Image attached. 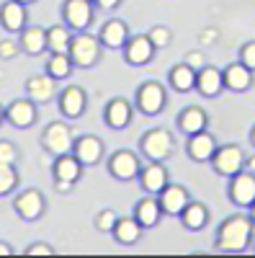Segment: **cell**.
I'll return each mask as SVG.
<instances>
[{"mask_svg":"<svg viewBox=\"0 0 255 258\" xmlns=\"http://www.w3.org/2000/svg\"><path fill=\"white\" fill-rule=\"evenodd\" d=\"M255 222L250 214H232L217 227V250L222 253H245L252 243Z\"/></svg>","mask_w":255,"mask_h":258,"instance_id":"cell-1","label":"cell"},{"mask_svg":"<svg viewBox=\"0 0 255 258\" xmlns=\"http://www.w3.org/2000/svg\"><path fill=\"white\" fill-rule=\"evenodd\" d=\"M67 54H70V59H72L75 68L91 70V68H96V64L101 62L103 47H101L98 36H93V34H88V31H80V34H72V41H70Z\"/></svg>","mask_w":255,"mask_h":258,"instance_id":"cell-2","label":"cell"},{"mask_svg":"<svg viewBox=\"0 0 255 258\" xmlns=\"http://www.w3.org/2000/svg\"><path fill=\"white\" fill-rule=\"evenodd\" d=\"M176 150V140L173 135L162 126H155V129H147L139 140V153L142 158L147 160H155V163H165Z\"/></svg>","mask_w":255,"mask_h":258,"instance_id":"cell-3","label":"cell"},{"mask_svg":"<svg viewBox=\"0 0 255 258\" xmlns=\"http://www.w3.org/2000/svg\"><path fill=\"white\" fill-rule=\"evenodd\" d=\"M72 145H75V135H72L70 124L62 121V119L47 124V129L41 132V147H44L52 158L72 153Z\"/></svg>","mask_w":255,"mask_h":258,"instance_id":"cell-4","label":"cell"},{"mask_svg":"<svg viewBox=\"0 0 255 258\" xmlns=\"http://www.w3.org/2000/svg\"><path fill=\"white\" fill-rule=\"evenodd\" d=\"M165 103H167V91H165V85H160L155 80L142 83L134 93V106L144 116H157L165 109Z\"/></svg>","mask_w":255,"mask_h":258,"instance_id":"cell-5","label":"cell"},{"mask_svg":"<svg viewBox=\"0 0 255 258\" xmlns=\"http://www.w3.org/2000/svg\"><path fill=\"white\" fill-rule=\"evenodd\" d=\"M209 163H211L217 176L232 178L235 173H240V170L245 168V153H242L240 145H219Z\"/></svg>","mask_w":255,"mask_h":258,"instance_id":"cell-6","label":"cell"},{"mask_svg":"<svg viewBox=\"0 0 255 258\" xmlns=\"http://www.w3.org/2000/svg\"><path fill=\"white\" fill-rule=\"evenodd\" d=\"M106 168H109V176L126 183V181H134L139 176V168H142V160L134 150H116V153L109 155L106 160Z\"/></svg>","mask_w":255,"mask_h":258,"instance_id":"cell-7","label":"cell"},{"mask_svg":"<svg viewBox=\"0 0 255 258\" xmlns=\"http://www.w3.org/2000/svg\"><path fill=\"white\" fill-rule=\"evenodd\" d=\"M93 13H96V6L91 0H65V6H62V21H65V26L72 34L88 31L93 24Z\"/></svg>","mask_w":255,"mask_h":258,"instance_id":"cell-8","label":"cell"},{"mask_svg":"<svg viewBox=\"0 0 255 258\" xmlns=\"http://www.w3.org/2000/svg\"><path fill=\"white\" fill-rule=\"evenodd\" d=\"M13 212H16L24 222H36V220H41V217H44V212H47L44 194H41L39 188H26V191L16 194Z\"/></svg>","mask_w":255,"mask_h":258,"instance_id":"cell-9","label":"cell"},{"mask_svg":"<svg viewBox=\"0 0 255 258\" xmlns=\"http://www.w3.org/2000/svg\"><path fill=\"white\" fill-rule=\"evenodd\" d=\"M229 202L240 207V209H250L252 202H255V173H250V170H240V173H235L229 178Z\"/></svg>","mask_w":255,"mask_h":258,"instance_id":"cell-10","label":"cell"},{"mask_svg":"<svg viewBox=\"0 0 255 258\" xmlns=\"http://www.w3.org/2000/svg\"><path fill=\"white\" fill-rule=\"evenodd\" d=\"M124 59L126 64H132V68H144V64H150L155 59V47L147 34H137V36H129V41L124 44Z\"/></svg>","mask_w":255,"mask_h":258,"instance_id":"cell-11","label":"cell"},{"mask_svg":"<svg viewBox=\"0 0 255 258\" xmlns=\"http://www.w3.org/2000/svg\"><path fill=\"white\" fill-rule=\"evenodd\" d=\"M39 119V106L31 98H16L6 106V121L16 129H29Z\"/></svg>","mask_w":255,"mask_h":258,"instance_id":"cell-12","label":"cell"},{"mask_svg":"<svg viewBox=\"0 0 255 258\" xmlns=\"http://www.w3.org/2000/svg\"><path fill=\"white\" fill-rule=\"evenodd\" d=\"M72 155L82 163V168L98 165V163L103 160V155H106L103 140H101V137H96V135H80V137H75Z\"/></svg>","mask_w":255,"mask_h":258,"instance_id":"cell-13","label":"cell"},{"mask_svg":"<svg viewBox=\"0 0 255 258\" xmlns=\"http://www.w3.org/2000/svg\"><path fill=\"white\" fill-rule=\"evenodd\" d=\"M57 103H59V111L65 119H80L85 114V109H88V93L80 85H67L57 96Z\"/></svg>","mask_w":255,"mask_h":258,"instance_id":"cell-14","label":"cell"},{"mask_svg":"<svg viewBox=\"0 0 255 258\" xmlns=\"http://www.w3.org/2000/svg\"><path fill=\"white\" fill-rule=\"evenodd\" d=\"M157 202H160V209L167 217H178V214L186 209V204L191 202V194L183 183H167L160 194H157Z\"/></svg>","mask_w":255,"mask_h":258,"instance_id":"cell-15","label":"cell"},{"mask_svg":"<svg viewBox=\"0 0 255 258\" xmlns=\"http://www.w3.org/2000/svg\"><path fill=\"white\" fill-rule=\"evenodd\" d=\"M129 36H132L129 34V26H126V21H121V18H109L101 26V31H98L101 47L103 49H114V52L124 49V44L129 41Z\"/></svg>","mask_w":255,"mask_h":258,"instance_id":"cell-16","label":"cell"},{"mask_svg":"<svg viewBox=\"0 0 255 258\" xmlns=\"http://www.w3.org/2000/svg\"><path fill=\"white\" fill-rule=\"evenodd\" d=\"M137 178H139V186L144 188V194H152V197H157V194L170 183V173H167L165 163H155V160L142 165Z\"/></svg>","mask_w":255,"mask_h":258,"instance_id":"cell-17","label":"cell"},{"mask_svg":"<svg viewBox=\"0 0 255 258\" xmlns=\"http://www.w3.org/2000/svg\"><path fill=\"white\" fill-rule=\"evenodd\" d=\"M26 98H31L36 106L52 103V101L57 98V80L49 78L47 73L31 75V78L26 80Z\"/></svg>","mask_w":255,"mask_h":258,"instance_id":"cell-18","label":"cell"},{"mask_svg":"<svg viewBox=\"0 0 255 258\" xmlns=\"http://www.w3.org/2000/svg\"><path fill=\"white\" fill-rule=\"evenodd\" d=\"M103 119H106V126L114 129V132H121L132 124L134 119V106L126 101V98H111L106 103V111H103Z\"/></svg>","mask_w":255,"mask_h":258,"instance_id":"cell-19","label":"cell"},{"mask_svg":"<svg viewBox=\"0 0 255 258\" xmlns=\"http://www.w3.org/2000/svg\"><path fill=\"white\" fill-rule=\"evenodd\" d=\"M219 147L217 137L209 132V129H201V132L191 135L188 137V145H186V153L194 163H209L211 155H214V150Z\"/></svg>","mask_w":255,"mask_h":258,"instance_id":"cell-20","label":"cell"},{"mask_svg":"<svg viewBox=\"0 0 255 258\" xmlns=\"http://www.w3.org/2000/svg\"><path fill=\"white\" fill-rule=\"evenodd\" d=\"M0 26L8 34H21L26 26H29V13H26V6L16 3V0H6L0 6Z\"/></svg>","mask_w":255,"mask_h":258,"instance_id":"cell-21","label":"cell"},{"mask_svg":"<svg viewBox=\"0 0 255 258\" xmlns=\"http://www.w3.org/2000/svg\"><path fill=\"white\" fill-rule=\"evenodd\" d=\"M222 80H224V88L232 93H247L252 88V70H247L242 62H232L222 70Z\"/></svg>","mask_w":255,"mask_h":258,"instance_id":"cell-22","label":"cell"},{"mask_svg":"<svg viewBox=\"0 0 255 258\" xmlns=\"http://www.w3.org/2000/svg\"><path fill=\"white\" fill-rule=\"evenodd\" d=\"M204 98H214L224 91V80H222V70L214 64H204L201 70H196V88Z\"/></svg>","mask_w":255,"mask_h":258,"instance_id":"cell-23","label":"cell"},{"mask_svg":"<svg viewBox=\"0 0 255 258\" xmlns=\"http://www.w3.org/2000/svg\"><path fill=\"white\" fill-rule=\"evenodd\" d=\"M18 44L21 52L29 57H39L47 52V29L44 26H26L18 34Z\"/></svg>","mask_w":255,"mask_h":258,"instance_id":"cell-24","label":"cell"},{"mask_svg":"<svg viewBox=\"0 0 255 258\" xmlns=\"http://www.w3.org/2000/svg\"><path fill=\"white\" fill-rule=\"evenodd\" d=\"M132 217L144 227V230H150V227H155V225H160V220L165 217L162 214V209H160V202H157V197H152V194H147L144 199H139L137 202V207H134V214Z\"/></svg>","mask_w":255,"mask_h":258,"instance_id":"cell-25","label":"cell"},{"mask_svg":"<svg viewBox=\"0 0 255 258\" xmlns=\"http://www.w3.org/2000/svg\"><path fill=\"white\" fill-rule=\"evenodd\" d=\"M52 176H54V181H70V183H77V181L82 178V163H80L72 153L59 155V158H54Z\"/></svg>","mask_w":255,"mask_h":258,"instance_id":"cell-26","label":"cell"},{"mask_svg":"<svg viewBox=\"0 0 255 258\" xmlns=\"http://www.w3.org/2000/svg\"><path fill=\"white\" fill-rule=\"evenodd\" d=\"M206 126H209V116H206V111L201 109V106H186V109L178 114V129L186 137L201 132V129H206Z\"/></svg>","mask_w":255,"mask_h":258,"instance_id":"cell-27","label":"cell"},{"mask_svg":"<svg viewBox=\"0 0 255 258\" xmlns=\"http://www.w3.org/2000/svg\"><path fill=\"white\" fill-rule=\"evenodd\" d=\"M142 232H144V227L134 217H119L116 225H114V230H111L114 240L119 245H137L142 240Z\"/></svg>","mask_w":255,"mask_h":258,"instance_id":"cell-28","label":"cell"},{"mask_svg":"<svg viewBox=\"0 0 255 258\" xmlns=\"http://www.w3.org/2000/svg\"><path fill=\"white\" fill-rule=\"evenodd\" d=\"M167 83H170V88H173L176 93H191L196 88V70L188 68L186 62H178V64L170 68Z\"/></svg>","mask_w":255,"mask_h":258,"instance_id":"cell-29","label":"cell"},{"mask_svg":"<svg viewBox=\"0 0 255 258\" xmlns=\"http://www.w3.org/2000/svg\"><path fill=\"white\" fill-rule=\"evenodd\" d=\"M178 217H181V222H183L186 230L199 232V230H204V227L209 225V209H206V204L191 199V202L186 204V209L178 214Z\"/></svg>","mask_w":255,"mask_h":258,"instance_id":"cell-30","label":"cell"},{"mask_svg":"<svg viewBox=\"0 0 255 258\" xmlns=\"http://www.w3.org/2000/svg\"><path fill=\"white\" fill-rule=\"evenodd\" d=\"M72 41V31L65 24H54L47 29V52L49 54H67Z\"/></svg>","mask_w":255,"mask_h":258,"instance_id":"cell-31","label":"cell"},{"mask_svg":"<svg viewBox=\"0 0 255 258\" xmlns=\"http://www.w3.org/2000/svg\"><path fill=\"white\" fill-rule=\"evenodd\" d=\"M72 70H75V64H72L70 54H52L47 59V70L44 73L59 83V80H67L72 75Z\"/></svg>","mask_w":255,"mask_h":258,"instance_id":"cell-32","label":"cell"},{"mask_svg":"<svg viewBox=\"0 0 255 258\" xmlns=\"http://www.w3.org/2000/svg\"><path fill=\"white\" fill-rule=\"evenodd\" d=\"M18 183H21L18 168L0 163V197H8V194H13V191L18 188Z\"/></svg>","mask_w":255,"mask_h":258,"instance_id":"cell-33","label":"cell"},{"mask_svg":"<svg viewBox=\"0 0 255 258\" xmlns=\"http://www.w3.org/2000/svg\"><path fill=\"white\" fill-rule=\"evenodd\" d=\"M116 220H119V214H116L114 209H101V212L96 214L93 225H96V230H98V232H106V235H111V230H114Z\"/></svg>","mask_w":255,"mask_h":258,"instance_id":"cell-34","label":"cell"},{"mask_svg":"<svg viewBox=\"0 0 255 258\" xmlns=\"http://www.w3.org/2000/svg\"><path fill=\"white\" fill-rule=\"evenodd\" d=\"M147 36H150L155 49H165V47H170V41H173V31H170L167 26H152L150 31H147Z\"/></svg>","mask_w":255,"mask_h":258,"instance_id":"cell-35","label":"cell"},{"mask_svg":"<svg viewBox=\"0 0 255 258\" xmlns=\"http://www.w3.org/2000/svg\"><path fill=\"white\" fill-rule=\"evenodd\" d=\"M21 54V44L16 36H6L0 39V59H16Z\"/></svg>","mask_w":255,"mask_h":258,"instance_id":"cell-36","label":"cell"},{"mask_svg":"<svg viewBox=\"0 0 255 258\" xmlns=\"http://www.w3.org/2000/svg\"><path fill=\"white\" fill-rule=\"evenodd\" d=\"M18 158H21L18 147H16L13 142H8V140H0V163H6V165H16V163H18Z\"/></svg>","mask_w":255,"mask_h":258,"instance_id":"cell-37","label":"cell"},{"mask_svg":"<svg viewBox=\"0 0 255 258\" xmlns=\"http://www.w3.org/2000/svg\"><path fill=\"white\" fill-rule=\"evenodd\" d=\"M237 62H242L247 70L255 73V41H245V44L240 47V52H237Z\"/></svg>","mask_w":255,"mask_h":258,"instance_id":"cell-38","label":"cell"},{"mask_svg":"<svg viewBox=\"0 0 255 258\" xmlns=\"http://www.w3.org/2000/svg\"><path fill=\"white\" fill-rule=\"evenodd\" d=\"M54 253H57V250H54L49 243H44V240H36V243H31V245L24 250V255H31V258H34V255H47V258H52Z\"/></svg>","mask_w":255,"mask_h":258,"instance_id":"cell-39","label":"cell"},{"mask_svg":"<svg viewBox=\"0 0 255 258\" xmlns=\"http://www.w3.org/2000/svg\"><path fill=\"white\" fill-rule=\"evenodd\" d=\"M186 64H188V68H194V70H201L206 62H204V54H201V52H191V54L186 57Z\"/></svg>","mask_w":255,"mask_h":258,"instance_id":"cell-40","label":"cell"},{"mask_svg":"<svg viewBox=\"0 0 255 258\" xmlns=\"http://www.w3.org/2000/svg\"><path fill=\"white\" fill-rule=\"evenodd\" d=\"M124 0H93V6L101 8V11H116Z\"/></svg>","mask_w":255,"mask_h":258,"instance_id":"cell-41","label":"cell"},{"mask_svg":"<svg viewBox=\"0 0 255 258\" xmlns=\"http://www.w3.org/2000/svg\"><path fill=\"white\" fill-rule=\"evenodd\" d=\"M54 186H57V191H59V194H70L77 183H70V181H54Z\"/></svg>","mask_w":255,"mask_h":258,"instance_id":"cell-42","label":"cell"},{"mask_svg":"<svg viewBox=\"0 0 255 258\" xmlns=\"http://www.w3.org/2000/svg\"><path fill=\"white\" fill-rule=\"evenodd\" d=\"M13 253H16V250H13V245H11V243L0 240V255H6V258H8V255H13Z\"/></svg>","mask_w":255,"mask_h":258,"instance_id":"cell-43","label":"cell"},{"mask_svg":"<svg viewBox=\"0 0 255 258\" xmlns=\"http://www.w3.org/2000/svg\"><path fill=\"white\" fill-rule=\"evenodd\" d=\"M245 170H250V173H255V155H245Z\"/></svg>","mask_w":255,"mask_h":258,"instance_id":"cell-44","label":"cell"},{"mask_svg":"<svg viewBox=\"0 0 255 258\" xmlns=\"http://www.w3.org/2000/svg\"><path fill=\"white\" fill-rule=\"evenodd\" d=\"M3 121H6V106L0 103V126H3Z\"/></svg>","mask_w":255,"mask_h":258,"instance_id":"cell-45","label":"cell"},{"mask_svg":"<svg viewBox=\"0 0 255 258\" xmlns=\"http://www.w3.org/2000/svg\"><path fill=\"white\" fill-rule=\"evenodd\" d=\"M16 3H21V6H31V3H36V0H16Z\"/></svg>","mask_w":255,"mask_h":258,"instance_id":"cell-46","label":"cell"},{"mask_svg":"<svg viewBox=\"0 0 255 258\" xmlns=\"http://www.w3.org/2000/svg\"><path fill=\"white\" fill-rule=\"evenodd\" d=\"M250 220L255 222V202H252V207H250Z\"/></svg>","mask_w":255,"mask_h":258,"instance_id":"cell-47","label":"cell"},{"mask_svg":"<svg viewBox=\"0 0 255 258\" xmlns=\"http://www.w3.org/2000/svg\"><path fill=\"white\" fill-rule=\"evenodd\" d=\"M250 142H252V147H255V126H252V132H250Z\"/></svg>","mask_w":255,"mask_h":258,"instance_id":"cell-48","label":"cell"},{"mask_svg":"<svg viewBox=\"0 0 255 258\" xmlns=\"http://www.w3.org/2000/svg\"><path fill=\"white\" fill-rule=\"evenodd\" d=\"M91 3H93V0H91Z\"/></svg>","mask_w":255,"mask_h":258,"instance_id":"cell-49","label":"cell"}]
</instances>
